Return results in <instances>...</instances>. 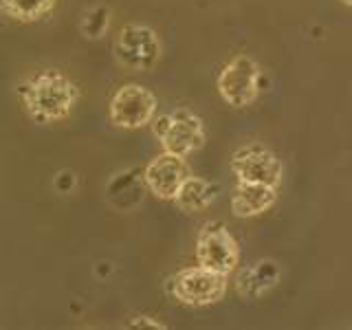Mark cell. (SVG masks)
Returning a JSON list of instances; mask_svg holds the SVG:
<instances>
[{
	"mask_svg": "<svg viewBox=\"0 0 352 330\" xmlns=\"http://www.w3.org/2000/svg\"><path fill=\"white\" fill-rule=\"evenodd\" d=\"M229 168L238 181L245 183H262L271 187L282 185L284 165L278 159V154L262 146H247L234 152L229 161Z\"/></svg>",
	"mask_w": 352,
	"mask_h": 330,
	"instance_id": "8",
	"label": "cell"
},
{
	"mask_svg": "<svg viewBox=\"0 0 352 330\" xmlns=\"http://www.w3.org/2000/svg\"><path fill=\"white\" fill-rule=\"evenodd\" d=\"M344 5H348V7H352V0H341Z\"/></svg>",
	"mask_w": 352,
	"mask_h": 330,
	"instance_id": "16",
	"label": "cell"
},
{
	"mask_svg": "<svg viewBox=\"0 0 352 330\" xmlns=\"http://www.w3.org/2000/svg\"><path fill=\"white\" fill-rule=\"evenodd\" d=\"M130 326L132 328H146V326H150V328H165V324L157 322V319H152V317H135L130 322Z\"/></svg>",
	"mask_w": 352,
	"mask_h": 330,
	"instance_id": "15",
	"label": "cell"
},
{
	"mask_svg": "<svg viewBox=\"0 0 352 330\" xmlns=\"http://www.w3.org/2000/svg\"><path fill=\"white\" fill-rule=\"evenodd\" d=\"M240 262V245L223 223H207L196 236V264L231 275Z\"/></svg>",
	"mask_w": 352,
	"mask_h": 330,
	"instance_id": "5",
	"label": "cell"
},
{
	"mask_svg": "<svg viewBox=\"0 0 352 330\" xmlns=\"http://www.w3.org/2000/svg\"><path fill=\"white\" fill-rule=\"evenodd\" d=\"M58 0H0V9L16 22H38L55 9Z\"/></svg>",
	"mask_w": 352,
	"mask_h": 330,
	"instance_id": "13",
	"label": "cell"
},
{
	"mask_svg": "<svg viewBox=\"0 0 352 330\" xmlns=\"http://www.w3.org/2000/svg\"><path fill=\"white\" fill-rule=\"evenodd\" d=\"M275 201H278V187L238 181L231 194V214L236 218H253L269 212Z\"/></svg>",
	"mask_w": 352,
	"mask_h": 330,
	"instance_id": "11",
	"label": "cell"
},
{
	"mask_svg": "<svg viewBox=\"0 0 352 330\" xmlns=\"http://www.w3.org/2000/svg\"><path fill=\"white\" fill-rule=\"evenodd\" d=\"M18 97L33 121L55 124V121L71 117L77 102H80V88L64 73L47 69L20 82Z\"/></svg>",
	"mask_w": 352,
	"mask_h": 330,
	"instance_id": "1",
	"label": "cell"
},
{
	"mask_svg": "<svg viewBox=\"0 0 352 330\" xmlns=\"http://www.w3.org/2000/svg\"><path fill=\"white\" fill-rule=\"evenodd\" d=\"M115 58L121 66L132 71H148L161 58V40L148 25L130 22L119 31L115 40Z\"/></svg>",
	"mask_w": 352,
	"mask_h": 330,
	"instance_id": "7",
	"label": "cell"
},
{
	"mask_svg": "<svg viewBox=\"0 0 352 330\" xmlns=\"http://www.w3.org/2000/svg\"><path fill=\"white\" fill-rule=\"evenodd\" d=\"M218 194V185L203 179V176H190L183 187L179 190L174 198V205L185 214H194V212H203L209 205L216 201Z\"/></svg>",
	"mask_w": 352,
	"mask_h": 330,
	"instance_id": "12",
	"label": "cell"
},
{
	"mask_svg": "<svg viewBox=\"0 0 352 330\" xmlns=\"http://www.w3.org/2000/svg\"><path fill=\"white\" fill-rule=\"evenodd\" d=\"M190 165L185 157L172 152H163L154 157L143 170V183L159 201H174L183 183L190 179Z\"/></svg>",
	"mask_w": 352,
	"mask_h": 330,
	"instance_id": "9",
	"label": "cell"
},
{
	"mask_svg": "<svg viewBox=\"0 0 352 330\" xmlns=\"http://www.w3.org/2000/svg\"><path fill=\"white\" fill-rule=\"evenodd\" d=\"M229 275L205 269L201 264L174 273L168 280V293L185 306H212L225 297Z\"/></svg>",
	"mask_w": 352,
	"mask_h": 330,
	"instance_id": "3",
	"label": "cell"
},
{
	"mask_svg": "<svg viewBox=\"0 0 352 330\" xmlns=\"http://www.w3.org/2000/svg\"><path fill=\"white\" fill-rule=\"evenodd\" d=\"M152 132L159 139L163 152L179 154L185 159L201 150L207 141L203 119L187 108H176L172 113L154 117Z\"/></svg>",
	"mask_w": 352,
	"mask_h": 330,
	"instance_id": "2",
	"label": "cell"
},
{
	"mask_svg": "<svg viewBox=\"0 0 352 330\" xmlns=\"http://www.w3.org/2000/svg\"><path fill=\"white\" fill-rule=\"evenodd\" d=\"M282 271L275 260H256L236 275V291L245 300H260L278 286Z\"/></svg>",
	"mask_w": 352,
	"mask_h": 330,
	"instance_id": "10",
	"label": "cell"
},
{
	"mask_svg": "<svg viewBox=\"0 0 352 330\" xmlns=\"http://www.w3.org/2000/svg\"><path fill=\"white\" fill-rule=\"evenodd\" d=\"M262 86V69L260 64L247 53L236 55L229 60L223 71L218 73L216 88L223 102L231 108H247L258 99Z\"/></svg>",
	"mask_w": 352,
	"mask_h": 330,
	"instance_id": "4",
	"label": "cell"
},
{
	"mask_svg": "<svg viewBox=\"0 0 352 330\" xmlns=\"http://www.w3.org/2000/svg\"><path fill=\"white\" fill-rule=\"evenodd\" d=\"M108 27H110V9L104 5L88 9L82 18V33L88 40H102Z\"/></svg>",
	"mask_w": 352,
	"mask_h": 330,
	"instance_id": "14",
	"label": "cell"
},
{
	"mask_svg": "<svg viewBox=\"0 0 352 330\" xmlns=\"http://www.w3.org/2000/svg\"><path fill=\"white\" fill-rule=\"evenodd\" d=\"M157 115V97L141 84H124L117 88L108 104L110 124L124 130H137L150 126Z\"/></svg>",
	"mask_w": 352,
	"mask_h": 330,
	"instance_id": "6",
	"label": "cell"
}]
</instances>
